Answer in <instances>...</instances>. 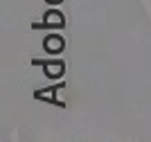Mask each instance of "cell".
I'll list each match as a JSON object with an SVG mask.
<instances>
[{
    "label": "cell",
    "mask_w": 151,
    "mask_h": 142,
    "mask_svg": "<svg viewBox=\"0 0 151 142\" xmlns=\"http://www.w3.org/2000/svg\"><path fill=\"white\" fill-rule=\"evenodd\" d=\"M45 23H47V25H61L63 18L59 16V12H50L47 16H45Z\"/></svg>",
    "instance_id": "cell-1"
},
{
    "label": "cell",
    "mask_w": 151,
    "mask_h": 142,
    "mask_svg": "<svg viewBox=\"0 0 151 142\" xmlns=\"http://www.w3.org/2000/svg\"><path fill=\"white\" fill-rule=\"evenodd\" d=\"M47 48H50V52H59V50L63 48V43L59 38H50V41H47Z\"/></svg>",
    "instance_id": "cell-2"
},
{
    "label": "cell",
    "mask_w": 151,
    "mask_h": 142,
    "mask_svg": "<svg viewBox=\"0 0 151 142\" xmlns=\"http://www.w3.org/2000/svg\"><path fill=\"white\" fill-rule=\"evenodd\" d=\"M47 68H50V70H47V72H50L52 77H57V74L61 72V66H59V63H52V66H47Z\"/></svg>",
    "instance_id": "cell-3"
}]
</instances>
